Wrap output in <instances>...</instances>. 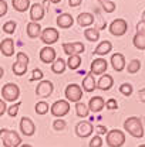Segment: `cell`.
<instances>
[{"instance_id":"1","label":"cell","mask_w":145,"mask_h":147,"mask_svg":"<svg viewBox=\"0 0 145 147\" xmlns=\"http://www.w3.org/2000/svg\"><path fill=\"white\" fill-rule=\"evenodd\" d=\"M124 130L135 139H141L144 136V125L142 120L137 116H131L124 122Z\"/></svg>"},{"instance_id":"2","label":"cell","mask_w":145,"mask_h":147,"mask_svg":"<svg viewBox=\"0 0 145 147\" xmlns=\"http://www.w3.org/2000/svg\"><path fill=\"white\" fill-rule=\"evenodd\" d=\"M0 137L3 140L4 147H20L21 146V137L16 130H9V129H1L0 130Z\"/></svg>"},{"instance_id":"3","label":"cell","mask_w":145,"mask_h":147,"mask_svg":"<svg viewBox=\"0 0 145 147\" xmlns=\"http://www.w3.org/2000/svg\"><path fill=\"white\" fill-rule=\"evenodd\" d=\"M105 143L109 147H122L125 143V133L122 130H118V129L109 130V131H107Z\"/></svg>"},{"instance_id":"4","label":"cell","mask_w":145,"mask_h":147,"mask_svg":"<svg viewBox=\"0 0 145 147\" xmlns=\"http://www.w3.org/2000/svg\"><path fill=\"white\" fill-rule=\"evenodd\" d=\"M27 67H29V57L26 53H23V51H18L17 54H16V62L13 64V67H12V71L14 75H17V76H21V75H24L26 71H27Z\"/></svg>"},{"instance_id":"5","label":"cell","mask_w":145,"mask_h":147,"mask_svg":"<svg viewBox=\"0 0 145 147\" xmlns=\"http://www.w3.org/2000/svg\"><path fill=\"white\" fill-rule=\"evenodd\" d=\"M1 96H3V100L4 102H17L18 96H20V88H18L16 84L13 82H9L6 84L3 88H1Z\"/></svg>"},{"instance_id":"6","label":"cell","mask_w":145,"mask_h":147,"mask_svg":"<svg viewBox=\"0 0 145 147\" xmlns=\"http://www.w3.org/2000/svg\"><path fill=\"white\" fill-rule=\"evenodd\" d=\"M50 112L54 117H64L68 112H70V102L66 100V99H60V100H55L54 103L50 106Z\"/></svg>"},{"instance_id":"7","label":"cell","mask_w":145,"mask_h":147,"mask_svg":"<svg viewBox=\"0 0 145 147\" xmlns=\"http://www.w3.org/2000/svg\"><path fill=\"white\" fill-rule=\"evenodd\" d=\"M64 93H66V100H68V102L77 103V102H81V99H83V89L77 84H70L66 88Z\"/></svg>"},{"instance_id":"8","label":"cell","mask_w":145,"mask_h":147,"mask_svg":"<svg viewBox=\"0 0 145 147\" xmlns=\"http://www.w3.org/2000/svg\"><path fill=\"white\" fill-rule=\"evenodd\" d=\"M128 30V23L124 18H115L111 24H109V33L115 37H121L127 33Z\"/></svg>"},{"instance_id":"9","label":"cell","mask_w":145,"mask_h":147,"mask_svg":"<svg viewBox=\"0 0 145 147\" xmlns=\"http://www.w3.org/2000/svg\"><path fill=\"white\" fill-rule=\"evenodd\" d=\"M54 91V85H53V82L51 81H40L38 84H37V88H36V95L38 98H41V99H46V98H49V96H51V93Z\"/></svg>"},{"instance_id":"10","label":"cell","mask_w":145,"mask_h":147,"mask_svg":"<svg viewBox=\"0 0 145 147\" xmlns=\"http://www.w3.org/2000/svg\"><path fill=\"white\" fill-rule=\"evenodd\" d=\"M92 131H94V126H92V123L88 122V120H81V122H78L77 126H75V134H77L78 137H81V139L90 137L91 134H92Z\"/></svg>"},{"instance_id":"11","label":"cell","mask_w":145,"mask_h":147,"mask_svg":"<svg viewBox=\"0 0 145 147\" xmlns=\"http://www.w3.org/2000/svg\"><path fill=\"white\" fill-rule=\"evenodd\" d=\"M58 37H60V33H58V30L57 28H53V27H49V28H44L43 31H41V34H40V38H41V41L46 44V45H51V44H54L57 42V40H58Z\"/></svg>"},{"instance_id":"12","label":"cell","mask_w":145,"mask_h":147,"mask_svg":"<svg viewBox=\"0 0 145 147\" xmlns=\"http://www.w3.org/2000/svg\"><path fill=\"white\" fill-rule=\"evenodd\" d=\"M84 50H85V47H84V44L80 42V41H75V42H64V44H63V51L68 55V57H70V55H81L84 53Z\"/></svg>"},{"instance_id":"13","label":"cell","mask_w":145,"mask_h":147,"mask_svg":"<svg viewBox=\"0 0 145 147\" xmlns=\"http://www.w3.org/2000/svg\"><path fill=\"white\" fill-rule=\"evenodd\" d=\"M20 130H21V133L26 137H30V136H33L36 133V125H34V122L30 117L24 116L20 120Z\"/></svg>"},{"instance_id":"14","label":"cell","mask_w":145,"mask_h":147,"mask_svg":"<svg viewBox=\"0 0 145 147\" xmlns=\"http://www.w3.org/2000/svg\"><path fill=\"white\" fill-rule=\"evenodd\" d=\"M108 68V62L104 58H95L91 62V74L92 75H104Z\"/></svg>"},{"instance_id":"15","label":"cell","mask_w":145,"mask_h":147,"mask_svg":"<svg viewBox=\"0 0 145 147\" xmlns=\"http://www.w3.org/2000/svg\"><path fill=\"white\" fill-rule=\"evenodd\" d=\"M55 58H57L55 57V50L53 47L46 45V47H43L40 50V61L41 62H44V64H53Z\"/></svg>"},{"instance_id":"16","label":"cell","mask_w":145,"mask_h":147,"mask_svg":"<svg viewBox=\"0 0 145 147\" xmlns=\"http://www.w3.org/2000/svg\"><path fill=\"white\" fill-rule=\"evenodd\" d=\"M111 65L114 68V71L117 72H121L125 69V57L121 54V53H115L111 57Z\"/></svg>"},{"instance_id":"17","label":"cell","mask_w":145,"mask_h":147,"mask_svg":"<svg viewBox=\"0 0 145 147\" xmlns=\"http://www.w3.org/2000/svg\"><path fill=\"white\" fill-rule=\"evenodd\" d=\"M29 10H30V18H31V21L38 23L40 20H43V18H44V7H43L40 3H34V4H31Z\"/></svg>"},{"instance_id":"18","label":"cell","mask_w":145,"mask_h":147,"mask_svg":"<svg viewBox=\"0 0 145 147\" xmlns=\"http://www.w3.org/2000/svg\"><path fill=\"white\" fill-rule=\"evenodd\" d=\"M0 53L4 57H12L14 54V41L12 38H4L0 42Z\"/></svg>"},{"instance_id":"19","label":"cell","mask_w":145,"mask_h":147,"mask_svg":"<svg viewBox=\"0 0 145 147\" xmlns=\"http://www.w3.org/2000/svg\"><path fill=\"white\" fill-rule=\"evenodd\" d=\"M104 108H105V100L101 96H94V98H91L90 102H88V109L92 113H98Z\"/></svg>"},{"instance_id":"20","label":"cell","mask_w":145,"mask_h":147,"mask_svg":"<svg viewBox=\"0 0 145 147\" xmlns=\"http://www.w3.org/2000/svg\"><path fill=\"white\" fill-rule=\"evenodd\" d=\"M84 92H92L94 89H97V81H95V78H94V75L92 74H85V76H84V79H83V88H81Z\"/></svg>"},{"instance_id":"21","label":"cell","mask_w":145,"mask_h":147,"mask_svg":"<svg viewBox=\"0 0 145 147\" xmlns=\"http://www.w3.org/2000/svg\"><path fill=\"white\" fill-rule=\"evenodd\" d=\"M112 85H114V79H112V76L108 75V74L101 75V78H100L98 82H97V88L101 89V91H109V89L112 88Z\"/></svg>"},{"instance_id":"22","label":"cell","mask_w":145,"mask_h":147,"mask_svg":"<svg viewBox=\"0 0 145 147\" xmlns=\"http://www.w3.org/2000/svg\"><path fill=\"white\" fill-rule=\"evenodd\" d=\"M94 21H95V17L91 13H80L77 17V23L80 27H90L94 24Z\"/></svg>"},{"instance_id":"23","label":"cell","mask_w":145,"mask_h":147,"mask_svg":"<svg viewBox=\"0 0 145 147\" xmlns=\"http://www.w3.org/2000/svg\"><path fill=\"white\" fill-rule=\"evenodd\" d=\"M72 24H74V18L68 13H63L57 17V26L60 28H70Z\"/></svg>"},{"instance_id":"24","label":"cell","mask_w":145,"mask_h":147,"mask_svg":"<svg viewBox=\"0 0 145 147\" xmlns=\"http://www.w3.org/2000/svg\"><path fill=\"white\" fill-rule=\"evenodd\" d=\"M26 33L29 38H38L40 34H41V26L38 23H34V21H30L26 27Z\"/></svg>"},{"instance_id":"25","label":"cell","mask_w":145,"mask_h":147,"mask_svg":"<svg viewBox=\"0 0 145 147\" xmlns=\"http://www.w3.org/2000/svg\"><path fill=\"white\" fill-rule=\"evenodd\" d=\"M111 50H112V44H111V41L104 40V41H101V42L95 47L94 54L95 55H107Z\"/></svg>"},{"instance_id":"26","label":"cell","mask_w":145,"mask_h":147,"mask_svg":"<svg viewBox=\"0 0 145 147\" xmlns=\"http://www.w3.org/2000/svg\"><path fill=\"white\" fill-rule=\"evenodd\" d=\"M12 4H13V9L18 13L27 11L30 9V6H31L30 0H12Z\"/></svg>"},{"instance_id":"27","label":"cell","mask_w":145,"mask_h":147,"mask_svg":"<svg viewBox=\"0 0 145 147\" xmlns=\"http://www.w3.org/2000/svg\"><path fill=\"white\" fill-rule=\"evenodd\" d=\"M66 68H67V64H66V61L63 58H55L54 62L51 64V71L54 74H57V75L64 74Z\"/></svg>"},{"instance_id":"28","label":"cell","mask_w":145,"mask_h":147,"mask_svg":"<svg viewBox=\"0 0 145 147\" xmlns=\"http://www.w3.org/2000/svg\"><path fill=\"white\" fill-rule=\"evenodd\" d=\"M84 37H85V40H88L91 42H95V41L100 40V30H97L95 27L85 28L84 30Z\"/></svg>"},{"instance_id":"29","label":"cell","mask_w":145,"mask_h":147,"mask_svg":"<svg viewBox=\"0 0 145 147\" xmlns=\"http://www.w3.org/2000/svg\"><path fill=\"white\" fill-rule=\"evenodd\" d=\"M88 113H90V109H88V106L85 103H83V102H77L75 103V115L78 117L85 119L88 116Z\"/></svg>"},{"instance_id":"30","label":"cell","mask_w":145,"mask_h":147,"mask_svg":"<svg viewBox=\"0 0 145 147\" xmlns=\"http://www.w3.org/2000/svg\"><path fill=\"white\" fill-rule=\"evenodd\" d=\"M66 64H67V67L70 68V69H78L80 68V65H81V57L80 55H70L68 57V59L66 61Z\"/></svg>"},{"instance_id":"31","label":"cell","mask_w":145,"mask_h":147,"mask_svg":"<svg viewBox=\"0 0 145 147\" xmlns=\"http://www.w3.org/2000/svg\"><path fill=\"white\" fill-rule=\"evenodd\" d=\"M97 1L100 3L101 9H103L105 13H114L115 9H117V6H115V3H114L112 0H97Z\"/></svg>"},{"instance_id":"32","label":"cell","mask_w":145,"mask_h":147,"mask_svg":"<svg viewBox=\"0 0 145 147\" xmlns=\"http://www.w3.org/2000/svg\"><path fill=\"white\" fill-rule=\"evenodd\" d=\"M132 42H134V47L137 50H145V34L137 33L132 38Z\"/></svg>"},{"instance_id":"33","label":"cell","mask_w":145,"mask_h":147,"mask_svg":"<svg viewBox=\"0 0 145 147\" xmlns=\"http://www.w3.org/2000/svg\"><path fill=\"white\" fill-rule=\"evenodd\" d=\"M125 67H127L128 74H137L141 69V61L137 59V58H134V59H131L128 62V65H125Z\"/></svg>"},{"instance_id":"34","label":"cell","mask_w":145,"mask_h":147,"mask_svg":"<svg viewBox=\"0 0 145 147\" xmlns=\"http://www.w3.org/2000/svg\"><path fill=\"white\" fill-rule=\"evenodd\" d=\"M50 109V106H49V103L46 102V100H40V102H37L36 106H34V110H36L37 115H40V116H43V115H46L47 112Z\"/></svg>"},{"instance_id":"35","label":"cell","mask_w":145,"mask_h":147,"mask_svg":"<svg viewBox=\"0 0 145 147\" xmlns=\"http://www.w3.org/2000/svg\"><path fill=\"white\" fill-rule=\"evenodd\" d=\"M16 27H17V23L13 21V20H10V21H7V23L3 24V31L6 34H13L16 31Z\"/></svg>"},{"instance_id":"36","label":"cell","mask_w":145,"mask_h":147,"mask_svg":"<svg viewBox=\"0 0 145 147\" xmlns=\"http://www.w3.org/2000/svg\"><path fill=\"white\" fill-rule=\"evenodd\" d=\"M20 105H21V102L17 100V102H14L13 105H10V106H7V115L10 116V117H16L18 113V108H20Z\"/></svg>"},{"instance_id":"37","label":"cell","mask_w":145,"mask_h":147,"mask_svg":"<svg viewBox=\"0 0 145 147\" xmlns=\"http://www.w3.org/2000/svg\"><path fill=\"white\" fill-rule=\"evenodd\" d=\"M120 92L124 95V96H131L132 95V92H134V89H132V85L131 84H122V85H120Z\"/></svg>"},{"instance_id":"38","label":"cell","mask_w":145,"mask_h":147,"mask_svg":"<svg viewBox=\"0 0 145 147\" xmlns=\"http://www.w3.org/2000/svg\"><path fill=\"white\" fill-rule=\"evenodd\" d=\"M66 126H67V123H66V120H64V119H55L54 122H53V129L57 130V131L64 130Z\"/></svg>"},{"instance_id":"39","label":"cell","mask_w":145,"mask_h":147,"mask_svg":"<svg viewBox=\"0 0 145 147\" xmlns=\"http://www.w3.org/2000/svg\"><path fill=\"white\" fill-rule=\"evenodd\" d=\"M90 147H103V139H101V136H94L92 139L90 140Z\"/></svg>"},{"instance_id":"40","label":"cell","mask_w":145,"mask_h":147,"mask_svg":"<svg viewBox=\"0 0 145 147\" xmlns=\"http://www.w3.org/2000/svg\"><path fill=\"white\" fill-rule=\"evenodd\" d=\"M105 108L109 110H114L118 108V103H117V100H115L114 98H111V99H108V100L105 102Z\"/></svg>"},{"instance_id":"41","label":"cell","mask_w":145,"mask_h":147,"mask_svg":"<svg viewBox=\"0 0 145 147\" xmlns=\"http://www.w3.org/2000/svg\"><path fill=\"white\" fill-rule=\"evenodd\" d=\"M41 78H43V72H41V69H38V68L33 69V76L30 78V81H36V79H41Z\"/></svg>"},{"instance_id":"42","label":"cell","mask_w":145,"mask_h":147,"mask_svg":"<svg viewBox=\"0 0 145 147\" xmlns=\"http://www.w3.org/2000/svg\"><path fill=\"white\" fill-rule=\"evenodd\" d=\"M6 13H7V3L4 0H0V17L6 16Z\"/></svg>"},{"instance_id":"43","label":"cell","mask_w":145,"mask_h":147,"mask_svg":"<svg viewBox=\"0 0 145 147\" xmlns=\"http://www.w3.org/2000/svg\"><path fill=\"white\" fill-rule=\"evenodd\" d=\"M137 33L140 34H145V20H140L137 24Z\"/></svg>"},{"instance_id":"44","label":"cell","mask_w":145,"mask_h":147,"mask_svg":"<svg viewBox=\"0 0 145 147\" xmlns=\"http://www.w3.org/2000/svg\"><path fill=\"white\" fill-rule=\"evenodd\" d=\"M7 110V106H6V102L3 99H0V116H3Z\"/></svg>"},{"instance_id":"45","label":"cell","mask_w":145,"mask_h":147,"mask_svg":"<svg viewBox=\"0 0 145 147\" xmlns=\"http://www.w3.org/2000/svg\"><path fill=\"white\" fill-rule=\"evenodd\" d=\"M81 3H83V0H68V4L71 7H78Z\"/></svg>"},{"instance_id":"46","label":"cell","mask_w":145,"mask_h":147,"mask_svg":"<svg viewBox=\"0 0 145 147\" xmlns=\"http://www.w3.org/2000/svg\"><path fill=\"white\" fill-rule=\"evenodd\" d=\"M108 130H107V127L105 126H97V133H98V136L100 134H105Z\"/></svg>"},{"instance_id":"47","label":"cell","mask_w":145,"mask_h":147,"mask_svg":"<svg viewBox=\"0 0 145 147\" xmlns=\"http://www.w3.org/2000/svg\"><path fill=\"white\" fill-rule=\"evenodd\" d=\"M140 96H141V100H142V102H145V91L140 92Z\"/></svg>"},{"instance_id":"48","label":"cell","mask_w":145,"mask_h":147,"mask_svg":"<svg viewBox=\"0 0 145 147\" xmlns=\"http://www.w3.org/2000/svg\"><path fill=\"white\" fill-rule=\"evenodd\" d=\"M3 75H4V69H3V68L0 67V79L3 78Z\"/></svg>"},{"instance_id":"49","label":"cell","mask_w":145,"mask_h":147,"mask_svg":"<svg viewBox=\"0 0 145 147\" xmlns=\"http://www.w3.org/2000/svg\"><path fill=\"white\" fill-rule=\"evenodd\" d=\"M50 1H51V3H53V4H58V3H60V1H61V0H50Z\"/></svg>"},{"instance_id":"50","label":"cell","mask_w":145,"mask_h":147,"mask_svg":"<svg viewBox=\"0 0 145 147\" xmlns=\"http://www.w3.org/2000/svg\"><path fill=\"white\" fill-rule=\"evenodd\" d=\"M20 147H33V146H30V144H21Z\"/></svg>"},{"instance_id":"51","label":"cell","mask_w":145,"mask_h":147,"mask_svg":"<svg viewBox=\"0 0 145 147\" xmlns=\"http://www.w3.org/2000/svg\"><path fill=\"white\" fill-rule=\"evenodd\" d=\"M141 20H145V10L142 11V18H141Z\"/></svg>"},{"instance_id":"52","label":"cell","mask_w":145,"mask_h":147,"mask_svg":"<svg viewBox=\"0 0 145 147\" xmlns=\"http://www.w3.org/2000/svg\"><path fill=\"white\" fill-rule=\"evenodd\" d=\"M138 147H145V144H141V146H138Z\"/></svg>"},{"instance_id":"53","label":"cell","mask_w":145,"mask_h":147,"mask_svg":"<svg viewBox=\"0 0 145 147\" xmlns=\"http://www.w3.org/2000/svg\"><path fill=\"white\" fill-rule=\"evenodd\" d=\"M144 123H145V117H144Z\"/></svg>"}]
</instances>
